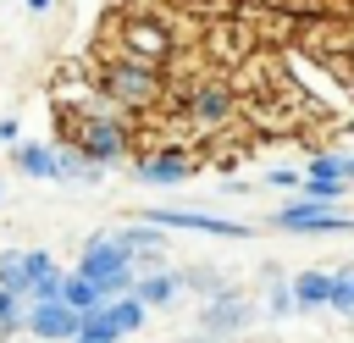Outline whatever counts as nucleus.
Returning a JSON list of instances; mask_svg holds the SVG:
<instances>
[{
  "label": "nucleus",
  "mask_w": 354,
  "mask_h": 343,
  "mask_svg": "<svg viewBox=\"0 0 354 343\" xmlns=\"http://www.w3.org/2000/svg\"><path fill=\"white\" fill-rule=\"evenodd\" d=\"M55 144H77L100 166L133 160V116H94L66 100H55Z\"/></svg>",
  "instance_id": "nucleus-1"
},
{
  "label": "nucleus",
  "mask_w": 354,
  "mask_h": 343,
  "mask_svg": "<svg viewBox=\"0 0 354 343\" xmlns=\"http://www.w3.org/2000/svg\"><path fill=\"white\" fill-rule=\"evenodd\" d=\"M94 83H100L105 100H116L133 116H144L160 100H171V77L160 66H144V61H127V55H100L94 61Z\"/></svg>",
  "instance_id": "nucleus-2"
},
{
  "label": "nucleus",
  "mask_w": 354,
  "mask_h": 343,
  "mask_svg": "<svg viewBox=\"0 0 354 343\" xmlns=\"http://www.w3.org/2000/svg\"><path fill=\"white\" fill-rule=\"evenodd\" d=\"M177 50H183V39H177V28H171L160 11H127V17H116L111 44H105L100 55H127V61H144V66L171 72Z\"/></svg>",
  "instance_id": "nucleus-3"
},
{
  "label": "nucleus",
  "mask_w": 354,
  "mask_h": 343,
  "mask_svg": "<svg viewBox=\"0 0 354 343\" xmlns=\"http://www.w3.org/2000/svg\"><path fill=\"white\" fill-rule=\"evenodd\" d=\"M171 105H177L194 127H227L243 100H238V89H232L221 72H210V77H194V83L171 89Z\"/></svg>",
  "instance_id": "nucleus-4"
},
{
  "label": "nucleus",
  "mask_w": 354,
  "mask_h": 343,
  "mask_svg": "<svg viewBox=\"0 0 354 343\" xmlns=\"http://www.w3.org/2000/svg\"><path fill=\"white\" fill-rule=\"evenodd\" d=\"M77 271L88 277V282H100L105 288V299H122V293H133V282H138V266H133V254L116 243V232L105 238H88L83 243V254H77Z\"/></svg>",
  "instance_id": "nucleus-5"
},
{
  "label": "nucleus",
  "mask_w": 354,
  "mask_h": 343,
  "mask_svg": "<svg viewBox=\"0 0 354 343\" xmlns=\"http://www.w3.org/2000/svg\"><path fill=\"white\" fill-rule=\"evenodd\" d=\"M277 232H299V238H332V232H354V216H343L337 205L326 199H310V194H288V205L271 216Z\"/></svg>",
  "instance_id": "nucleus-6"
},
{
  "label": "nucleus",
  "mask_w": 354,
  "mask_h": 343,
  "mask_svg": "<svg viewBox=\"0 0 354 343\" xmlns=\"http://www.w3.org/2000/svg\"><path fill=\"white\" fill-rule=\"evenodd\" d=\"M254 315H260L254 299L238 293V288H227V293H216V299L199 304V332H210V337H243L254 326Z\"/></svg>",
  "instance_id": "nucleus-7"
},
{
  "label": "nucleus",
  "mask_w": 354,
  "mask_h": 343,
  "mask_svg": "<svg viewBox=\"0 0 354 343\" xmlns=\"http://www.w3.org/2000/svg\"><path fill=\"white\" fill-rule=\"evenodd\" d=\"M348 177H354V155H337V149H321L310 166H304V188L299 194H310V199H326V205H337L343 194H348Z\"/></svg>",
  "instance_id": "nucleus-8"
},
{
  "label": "nucleus",
  "mask_w": 354,
  "mask_h": 343,
  "mask_svg": "<svg viewBox=\"0 0 354 343\" xmlns=\"http://www.w3.org/2000/svg\"><path fill=\"white\" fill-rule=\"evenodd\" d=\"M144 221H155V227H183V232H205V238H254V227H243V221H232V216H210V210H171V205H160V210H144Z\"/></svg>",
  "instance_id": "nucleus-9"
},
{
  "label": "nucleus",
  "mask_w": 354,
  "mask_h": 343,
  "mask_svg": "<svg viewBox=\"0 0 354 343\" xmlns=\"http://www.w3.org/2000/svg\"><path fill=\"white\" fill-rule=\"evenodd\" d=\"M22 326L33 337H44V343H72L83 332V310H72L66 299H33V310H28Z\"/></svg>",
  "instance_id": "nucleus-10"
},
{
  "label": "nucleus",
  "mask_w": 354,
  "mask_h": 343,
  "mask_svg": "<svg viewBox=\"0 0 354 343\" xmlns=\"http://www.w3.org/2000/svg\"><path fill=\"white\" fill-rule=\"evenodd\" d=\"M194 155H183V149H155V155H138L133 160V177L138 183H155V188H177L183 177H194Z\"/></svg>",
  "instance_id": "nucleus-11"
},
{
  "label": "nucleus",
  "mask_w": 354,
  "mask_h": 343,
  "mask_svg": "<svg viewBox=\"0 0 354 343\" xmlns=\"http://www.w3.org/2000/svg\"><path fill=\"white\" fill-rule=\"evenodd\" d=\"M116 243L133 254V266H138V271H149V266H160V260H166V227H155V221L122 227V232H116Z\"/></svg>",
  "instance_id": "nucleus-12"
},
{
  "label": "nucleus",
  "mask_w": 354,
  "mask_h": 343,
  "mask_svg": "<svg viewBox=\"0 0 354 343\" xmlns=\"http://www.w3.org/2000/svg\"><path fill=\"white\" fill-rule=\"evenodd\" d=\"M61 288H66V271L55 266V254L50 249H28V299H61Z\"/></svg>",
  "instance_id": "nucleus-13"
},
{
  "label": "nucleus",
  "mask_w": 354,
  "mask_h": 343,
  "mask_svg": "<svg viewBox=\"0 0 354 343\" xmlns=\"http://www.w3.org/2000/svg\"><path fill=\"white\" fill-rule=\"evenodd\" d=\"M17 172L33 183H61V149L55 144H17Z\"/></svg>",
  "instance_id": "nucleus-14"
},
{
  "label": "nucleus",
  "mask_w": 354,
  "mask_h": 343,
  "mask_svg": "<svg viewBox=\"0 0 354 343\" xmlns=\"http://www.w3.org/2000/svg\"><path fill=\"white\" fill-rule=\"evenodd\" d=\"M133 293L149 304V310H166L177 293H183V277L177 271H160V266H149V271H138V282H133Z\"/></svg>",
  "instance_id": "nucleus-15"
},
{
  "label": "nucleus",
  "mask_w": 354,
  "mask_h": 343,
  "mask_svg": "<svg viewBox=\"0 0 354 343\" xmlns=\"http://www.w3.org/2000/svg\"><path fill=\"white\" fill-rule=\"evenodd\" d=\"M293 299L299 310H332V266H310L293 277Z\"/></svg>",
  "instance_id": "nucleus-16"
},
{
  "label": "nucleus",
  "mask_w": 354,
  "mask_h": 343,
  "mask_svg": "<svg viewBox=\"0 0 354 343\" xmlns=\"http://www.w3.org/2000/svg\"><path fill=\"white\" fill-rule=\"evenodd\" d=\"M100 315H105V321H111L122 337H133V332L149 321V304H144L138 293H122V299H105V304H100Z\"/></svg>",
  "instance_id": "nucleus-17"
},
{
  "label": "nucleus",
  "mask_w": 354,
  "mask_h": 343,
  "mask_svg": "<svg viewBox=\"0 0 354 343\" xmlns=\"http://www.w3.org/2000/svg\"><path fill=\"white\" fill-rule=\"evenodd\" d=\"M260 271H266V315H271V321H288V315L299 310L293 282L282 277V266H260Z\"/></svg>",
  "instance_id": "nucleus-18"
},
{
  "label": "nucleus",
  "mask_w": 354,
  "mask_h": 343,
  "mask_svg": "<svg viewBox=\"0 0 354 343\" xmlns=\"http://www.w3.org/2000/svg\"><path fill=\"white\" fill-rule=\"evenodd\" d=\"M177 277H183V293H199V299H216V293L232 288V282L221 277V266H183Z\"/></svg>",
  "instance_id": "nucleus-19"
},
{
  "label": "nucleus",
  "mask_w": 354,
  "mask_h": 343,
  "mask_svg": "<svg viewBox=\"0 0 354 343\" xmlns=\"http://www.w3.org/2000/svg\"><path fill=\"white\" fill-rule=\"evenodd\" d=\"M55 149H61V183H100V172H105V166H100V160H88L77 144H55Z\"/></svg>",
  "instance_id": "nucleus-20"
},
{
  "label": "nucleus",
  "mask_w": 354,
  "mask_h": 343,
  "mask_svg": "<svg viewBox=\"0 0 354 343\" xmlns=\"http://www.w3.org/2000/svg\"><path fill=\"white\" fill-rule=\"evenodd\" d=\"M61 299H66L72 310H83V315H88V310H100V304H105V288H100V282H88L83 271H66V288H61Z\"/></svg>",
  "instance_id": "nucleus-21"
},
{
  "label": "nucleus",
  "mask_w": 354,
  "mask_h": 343,
  "mask_svg": "<svg viewBox=\"0 0 354 343\" xmlns=\"http://www.w3.org/2000/svg\"><path fill=\"white\" fill-rule=\"evenodd\" d=\"M332 315H354V260L332 266Z\"/></svg>",
  "instance_id": "nucleus-22"
},
{
  "label": "nucleus",
  "mask_w": 354,
  "mask_h": 343,
  "mask_svg": "<svg viewBox=\"0 0 354 343\" xmlns=\"http://www.w3.org/2000/svg\"><path fill=\"white\" fill-rule=\"evenodd\" d=\"M0 288L11 293L28 288V249H0Z\"/></svg>",
  "instance_id": "nucleus-23"
},
{
  "label": "nucleus",
  "mask_w": 354,
  "mask_h": 343,
  "mask_svg": "<svg viewBox=\"0 0 354 343\" xmlns=\"http://www.w3.org/2000/svg\"><path fill=\"white\" fill-rule=\"evenodd\" d=\"M72 343H122V332H116L100 310H88V315H83V332H77Z\"/></svg>",
  "instance_id": "nucleus-24"
},
{
  "label": "nucleus",
  "mask_w": 354,
  "mask_h": 343,
  "mask_svg": "<svg viewBox=\"0 0 354 343\" xmlns=\"http://www.w3.org/2000/svg\"><path fill=\"white\" fill-rule=\"evenodd\" d=\"M266 188H282V194H299V188H304V172H299V166H271V172H266Z\"/></svg>",
  "instance_id": "nucleus-25"
},
{
  "label": "nucleus",
  "mask_w": 354,
  "mask_h": 343,
  "mask_svg": "<svg viewBox=\"0 0 354 343\" xmlns=\"http://www.w3.org/2000/svg\"><path fill=\"white\" fill-rule=\"evenodd\" d=\"M0 144H17V116H0Z\"/></svg>",
  "instance_id": "nucleus-26"
},
{
  "label": "nucleus",
  "mask_w": 354,
  "mask_h": 343,
  "mask_svg": "<svg viewBox=\"0 0 354 343\" xmlns=\"http://www.w3.org/2000/svg\"><path fill=\"white\" fill-rule=\"evenodd\" d=\"M177 343H238V337H210V332H194V337H177Z\"/></svg>",
  "instance_id": "nucleus-27"
},
{
  "label": "nucleus",
  "mask_w": 354,
  "mask_h": 343,
  "mask_svg": "<svg viewBox=\"0 0 354 343\" xmlns=\"http://www.w3.org/2000/svg\"><path fill=\"white\" fill-rule=\"evenodd\" d=\"M28 11H33V17H44V11H50V0H28Z\"/></svg>",
  "instance_id": "nucleus-28"
},
{
  "label": "nucleus",
  "mask_w": 354,
  "mask_h": 343,
  "mask_svg": "<svg viewBox=\"0 0 354 343\" xmlns=\"http://www.w3.org/2000/svg\"><path fill=\"white\" fill-rule=\"evenodd\" d=\"M348 133H354V122H348Z\"/></svg>",
  "instance_id": "nucleus-29"
},
{
  "label": "nucleus",
  "mask_w": 354,
  "mask_h": 343,
  "mask_svg": "<svg viewBox=\"0 0 354 343\" xmlns=\"http://www.w3.org/2000/svg\"><path fill=\"white\" fill-rule=\"evenodd\" d=\"M348 6H354V0H348Z\"/></svg>",
  "instance_id": "nucleus-30"
}]
</instances>
